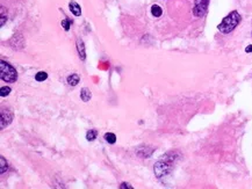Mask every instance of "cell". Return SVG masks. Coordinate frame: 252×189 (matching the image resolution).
Instances as JSON below:
<instances>
[{
	"label": "cell",
	"mask_w": 252,
	"mask_h": 189,
	"mask_svg": "<svg viewBox=\"0 0 252 189\" xmlns=\"http://www.w3.org/2000/svg\"><path fill=\"white\" fill-rule=\"evenodd\" d=\"M245 53H252V46H248L247 48H245Z\"/></svg>",
	"instance_id": "19"
},
{
	"label": "cell",
	"mask_w": 252,
	"mask_h": 189,
	"mask_svg": "<svg viewBox=\"0 0 252 189\" xmlns=\"http://www.w3.org/2000/svg\"><path fill=\"white\" fill-rule=\"evenodd\" d=\"M167 156L169 155L163 156V159L159 160V162H156V165H155L154 172H155V175H156L158 179L166 177V175L171 172V169H172V164H173L174 158H171V157H167Z\"/></svg>",
	"instance_id": "2"
},
{
	"label": "cell",
	"mask_w": 252,
	"mask_h": 189,
	"mask_svg": "<svg viewBox=\"0 0 252 189\" xmlns=\"http://www.w3.org/2000/svg\"><path fill=\"white\" fill-rule=\"evenodd\" d=\"M69 7L71 13H72L73 15H76V17H79V15L82 14V8H80V6L77 4L76 1H73V0L69 2Z\"/></svg>",
	"instance_id": "6"
},
{
	"label": "cell",
	"mask_w": 252,
	"mask_h": 189,
	"mask_svg": "<svg viewBox=\"0 0 252 189\" xmlns=\"http://www.w3.org/2000/svg\"><path fill=\"white\" fill-rule=\"evenodd\" d=\"M241 22V15L238 12H231L222 20L221 24L218 26L219 30L223 34H229L237 27L238 24Z\"/></svg>",
	"instance_id": "1"
},
{
	"label": "cell",
	"mask_w": 252,
	"mask_h": 189,
	"mask_svg": "<svg viewBox=\"0 0 252 189\" xmlns=\"http://www.w3.org/2000/svg\"><path fill=\"white\" fill-rule=\"evenodd\" d=\"M120 188L121 189H125V188H128V189H132V187L129 184H126V182H124V184H122L121 186H120Z\"/></svg>",
	"instance_id": "17"
},
{
	"label": "cell",
	"mask_w": 252,
	"mask_h": 189,
	"mask_svg": "<svg viewBox=\"0 0 252 189\" xmlns=\"http://www.w3.org/2000/svg\"><path fill=\"white\" fill-rule=\"evenodd\" d=\"M62 26L64 27V29H65L66 31L70 29V27H71V20L70 19H65V20H63L62 21Z\"/></svg>",
	"instance_id": "16"
},
{
	"label": "cell",
	"mask_w": 252,
	"mask_h": 189,
	"mask_svg": "<svg viewBox=\"0 0 252 189\" xmlns=\"http://www.w3.org/2000/svg\"><path fill=\"white\" fill-rule=\"evenodd\" d=\"M0 162H1V169H0V173H1V174H4V173L7 171L8 164H7V162H6V159L2 156L0 157Z\"/></svg>",
	"instance_id": "14"
},
{
	"label": "cell",
	"mask_w": 252,
	"mask_h": 189,
	"mask_svg": "<svg viewBox=\"0 0 252 189\" xmlns=\"http://www.w3.org/2000/svg\"><path fill=\"white\" fill-rule=\"evenodd\" d=\"M9 93H11V87H8V86H4V87H1V89H0V95L2 98L7 97Z\"/></svg>",
	"instance_id": "15"
},
{
	"label": "cell",
	"mask_w": 252,
	"mask_h": 189,
	"mask_svg": "<svg viewBox=\"0 0 252 189\" xmlns=\"http://www.w3.org/2000/svg\"><path fill=\"white\" fill-rule=\"evenodd\" d=\"M209 0H195L194 8H193V14L196 18H201L206 14L207 8H208Z\"/></svg>",
	"instance_id": "4"
},
{
	"label": "cell",
	"mask_w": 252,
	"mask_h": 189,
	"mask_svg": "<svg viewBox=\"0 0 252 189\" xmlns=\"http://www.w3.org/2000/svg\"><path fill=\"white\" fill-rule=\"evenodd\" d=\"M105 140L108 144H115L116 142V136L113 133H107L105 135Z\"/></svg>",
	"instance_id": "12"
},
{
	"label": "cell",
	"mask_w": 252,
	"mask_h": 189,
	"mask_svg": "<svg viewBox=\"0 0 252 189\" xmlns=\"http://www.w3.org/2000/svg\"><path fill=\"white\" fill-rule=\"evenodd\" d=\"M0 70H1V80L6 82H15L18 80V72L11 64L6 63L5 60L0 62Z\"/></svg>",
	"instance_id": "3"
},
{
	"label": "cell",
	"mask_w": 252,
	"mask_h": 189,
	"mask_svg": "<svg viewBox=\"0 0 252 189\" xmlns=\"http://www.w3.org/2000/svg\"><path fill=\"white\" fill-rule=\"evenodd\" d=\"M12 113L8 109L1 110V129H5L12 122Z\"/></svg>",
	"instance_id": "5"
},
{
	"label": "cell",
	"mask_w": 252,
	"mask_h": 189,
	"mask_svg": "<svg viewBox=\"0 0 252 189\" xmlns=\"http://www.w3.org/2000/svg\"><path fill=\"white\" fill-rule=\"evenodd\" d=\"M0 25L4 26L5 25V14H4V9H1V22H0Z\"/></svg>",
	"instance_id": "18"
},
{
	"label": "cell",
	"mask_w": 252,
	"mask_h": 189,
	"mask_svg": "<svg viewBox=\"0 0 252 189\" xmlns=\"http://www.w3.org/2000/svg\"><path fill=\"white\" fill-rule=\"evenodd\" d=\"M96 136H98V131L90 130V131H87V134H86V139L89 140V142H93V140L96 138Z\"/></svg>",
	"instance_id": "11"
},
{
	"label": "cell",
	"mask_w": 252,
	"mask_h": 189,
	"mask_svg": "<svg viewBox=\"0 0 252 189\" xmlns=\"http://www.w3.org/2000/svg\"><path fill=\"white\" fill-rule=\"evenodd\" d=\"M67 84L70 86H77L78 85V82L80 81V77L79 75H77V73H73V75H71L67 77Z\"/></svg>",
	"instance_id": "9"
},
{
	"label": "cell",
	"mask_w": 252,
	"mask_h": 189,
	"mask_svg": "<svg viewBox=\"0 0 252 189\" xmlns=\"http://www.w3.org/2000/svg\"><path fill=\"white\" fill-rule=\"evenodd\" d=\"M77 50H78L80 59L85 60V58H86V51H85V46H84V42H83L82 40L77 41Z\"/></svg>",
	"instance_id": "7"
},
{
	"label": "cell",
	"mask_w": 252,
	"mask_h": 189,
	"mask_svg": "<svg viewBox=\"0 0 252 189\" xmlns=\"http://www.w3.org/2000/svg\"><path fill=\"white\" fill-rule=\"evenodd\" d=\"M47 78H48V73L44 71L37 72L36 75H35V80H36V81H44Z\"/></svg>",
	"instance_id": "13"
},
{
	"label": "cell",
	"mask_w": 252,
	"mask_h": 189,
	"mask_svg": "<svg viewBox=\"0 0 252 189\" xmlns=\"http://www.w3.org/2000/svg\"><path fill=\"white\" fill-rule=\"evenodd\" d=\"M151 14H153L155 18H159L160 15L163 14V9H161L160 6L154 5L153 7H151Z\"/></svg>",
	"instance_id": "10"
},
{
	"label": "cell",
	"mask_w": 252,
	"mask_h": 189,
	"mask_svg": "<svg viewBox=\"0 0 252 189\" xmlns=\"http://www.w3.org/2000/svg\"><path fill=\"white\" fill-rule=\"evenodd\" d=\"M91 98H92V93H91V91H90L89 88L84 87V88L82 89V92H80V99H82V100H83L84 102H87V101L91 100Z\"/></svg>",
	"instance_id": "8"
}]
</instances>
